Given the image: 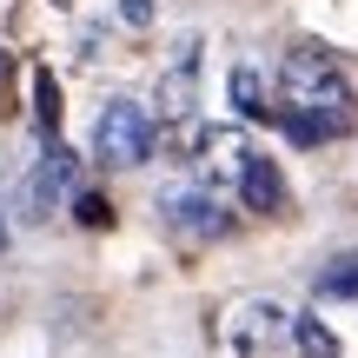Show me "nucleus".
I'll use <instances>...</instances> for the list:
<instances>
[{"label": "nucleus", "mask_w": 358, "mask_h": 358, "mask_svg": "<svg viewBox=\"0 0 358 358\" xmlns=\"http://www.w3.org/2000/svg\"><path fill=\"white\" fill-rule=\"evenodd\" d=\"M292 319L299 312L279 306V299H239L219 325V338H226L232 358H272L279 345H292Z\"/></svg>", "instance_id": "3"}, {"label": "nucleus", "mask_w": 358, "mask_h": 358, "mask_svg": "<svg viewBox=\"0 0 358 358\" xmlns=\"http://www.w3.org/2000/svg\"><path fill=\"white\" fill-rule=\"evenodd\" d=\"M159 219L179 232V239H226L232 232V206L219 199L206 179H179V186L159 192Z\"/></svg>", "instance_id": "5"}, {"label": "nucleus", "mask_w": 358, "mask_h": 358, "mask_svg": "<svg viewBox=\"0 0 358 358\" xmlns=\"http://www.w3.org/2000/svg\"><path fill=\"white\" fill-rule=\"evenodd\" d=\"M279 93H285V106L292 113H319V120H332L338 133L358 120V80H352V66L338 60V53H325V47H292L279 60Z\"/></svg>", "instance_id": "1"}, {"label": "nucleus", "mask_w": 358, "mask_h": 358, "mask_svg": "<svg viewBox=\"0 0 358 358\" xmlns=\"http://www.w3.org/2000/svg\"><path fill=\"white\" fill-rule=\"evenodd\" d=\"M120 20H127V27H146V20H153V0H120Z\"/></svg>", "instance_id": "12"}, {"label": "nucleus", "mask_w": 358, "mask_h": 358, "mask_svg": "<svg viewBox=\"0 0 358 358\" xmlns=\"http://www.w3.org/2000/svg\"><path fill=\"white\" fill-rule=\"evenodd\" d=\"M159 100H153V113L159 120H186L192 113V93H199V34H186V47L173 53V66L159 73Z\"/></svg>", "instance_id": "6"}, {"label": "nucleus", "mask_w": 358, "mask_h": 358, "mask_svg": "<svg viewBox=\"0 0 358 358\" xmlns=\"http://www.w3.org/2000/svg\"><path fill=\"white\" fill-rule=\"evenodd\" d=\"M34 113H40V133L53 140V120H60V100H53V73H34Z\"/></svg>", "instance_id": "11"}, {"label": "nucleus", "mask_w": 358, "mask_h": 358, "mask_svg": "<svg viewBox=\"0 0 358 358\" xmlns=\"http://www.w3.org/2000/svg\"><path fill=\"white\" fill-rule=\"evenodd\" d=\"M153 106L127 100V93H113V100L100 106V120H93V159L100 166H146L153 159Z\"/></svg>", "instance_id": "2"}, {"label": "nucleus", "mask_w": 358, "mask_h": 358, "mask_svg": "<svg viewBox=\"0 0 358 358\" xmlns=\"http://www.w3.org/2000/svg\"><path fill=\"white\" fill-rule=\"evenodd\" d=\"M319 292H325V299H358V252L332 259V266L319 272Z\"/></svg>", "instance_id": "10"}, {"label": "nucleus", "mask_w": 358, "mask_h": 358, "mask_svg": "<svg viewBox=\"0 0 358 358\" xmlns=\"http://www.w3.org/2000/svg\"><path fill=\"white\" fill-rule=\"evenodd\" d=\"M232 192H239V206H252V213H279L285 206V173L272 166L266 153H252L239 166V179H232Z\"/></svg>", "instance_id": "7"}, {"label": "nucleus", "mask_w": 358, "mask_h": 358, "mask_svg": "<svg viewBox=\"0 0 358 358\" xmlns=\"http://www.w3.org/2000/svg\"><path fill=\"white\" fill-rule=\"evenodd\" d=\"M292 345H299V358H345L338 352V332L319 319V312H299L292 319Z\"/></svg>", "instance_id": "9"}, {"label": "nucleus", "mask_w": 358, "mask_h": 358, "mask_svg": "<svg viewBox=\"0 0 358 358\" xmlns=\"http://www.w3.org/2000/svg\"><path fill=\"white\" fill-rule=\"evenodd\" d=\"M226 100H232V113L259 120V113H266V66H259V60H239L226 73Z\"/></svg>", "instance_id": "8"}, {"label": "nucleus", "mask_w": 358, "mask_h": 358, "mask_svg": "<svg viewBox=\"0 0 358 358\" xmlns=\"http://www.w3.org/2000/svg\"><path fill=\"white\" fill-rule=\"evenodd\" d=\"M73 179H80V159L66 153V146L47 140V153L27 166V179L13 186V219L20 226H40V219H53L66 199H73Z\"/></svg>", "instance_id": "4"}]
</instances>
